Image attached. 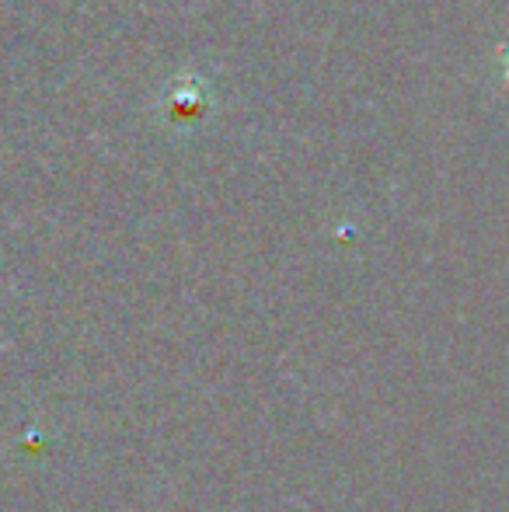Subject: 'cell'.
Here are the masks:
<instances>
[{
  "mask_svg": "<svg viewBox=\"0 0 509 512\" xmlns=\"http://www.w3.org/2000/svg\"><path fill=\"white\" fill-rule=\"evenodd\" d=\"M499 63H503V81L509 84V42L503 49H499Z\"/></svg>",
  "mask_w": 509,
  "mask_h": 512,
  "instance_id": "1",
  "label": "cell"
}]
</instances>
